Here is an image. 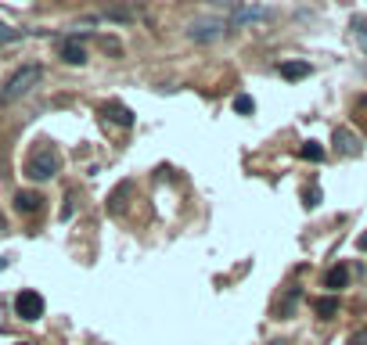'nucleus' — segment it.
Listing matches in <instances>:
<instances>
[{
	"label": "nucleus",
	"instance_id": "11",
	"mask_svg": "<svg viewBox=\"0 0 367 345\" xmlns=\"http://www.w3.org/2000/svg\"><path fill=\"white\" fill-rule=\"evenodd\" d=\"M346 280H349V270H346V266H331L328 277H324V288L339 291V288H346Z\"/></svg>",
	"mask_w": 367,
	"mask_h": 345
},
{
	"label": "nucleus",
	"instance_id": "18",
	"mask_svg": "<svg viewBox=\"0 0 367 345\" xmlns=\"http://www.w3.org/2000/svg\"><path fill=\"white\" fill-rule=\"evenodd\" d=\"M306 205H321V191H317V187H313V191H306Z\"/></svg>",
	"mask_w": 367,
	"mask_h": 345
},
{
	"label": "nucleus",
	"instance_id": "14",
	"mask_svg": "<svg viewBox=\"0 0 367 345\" xmlns=\"http://www.w3.org/2000/svg\"><path fill=\"white\" fill-rule=\"evenodd\" d=\"M299 155H302V159H310V162H324V148L317 144V140H306V144L299 148Z\"/></svg>",
	"mask_w": 367,
	"mask_h": 345
},
{
	"label": "nucleus",
	"instance_id": "17",
	"mask_svg": "<svg viewBox=\"0 0 367 345\" xmlns=\"http://www.w3.org/2000/svg\"><path fill=\"white\" fill-rule=\"evenodd\" d=\"M357 43L367 51V25H364V22H357Z\"/></svg>",
	"mask_w": 367,
	"mask_h": 345
},
{
	"label": "nucleus",
	"instance_id": "2",
	"mask_svg": "<svg viewBox=\"0 0 367 345\" xmlns=\"http://www.w3.org/2000/svg\"><path fill=\"white\" fill-rule=\"evenodd\" d=\"M40 80H43V69H40V65H22V69L14 72L11 80L4 83V87H0V101H4V104H11V101L25 98V93L33 90Z\"/></svg>",
	"mask_w": 367,
	"mask_h": 345
},
{
	"label": "nucleus",
	"instance_id": "20",
	"mask_svg": "<svg viewBox=\"0 0 367 345\" xmlns=\"http://www.w3.org/2000/svg\"><path fill=\"white\" fill-rule=\"evenodd\" d=\"M360 248H364V252H367V234H360V241H357Z\"/></svg>",
	"mask_w": 367,
	"mask_h": 345
},
{
	"label": "nucleus",
	"instance_id": "9",
	"mask_svg": "<svg viewBox=\"0 0 367 345\" xmlns=\"http://www.w3.org/2000/svg\"><path fill=\"white\" fill-rule=\"evenodd\" d=\"M231 19L234 22H260V19H270V8H234Z\"/></svg>",
	"mask_w": 367,
	"mask_h": 345
},
{
	"label": "nucleus",
	"instance_id": "1",
	"mask_svg": "<svg viewBox=\"0 0 367 345\" xmlns=\"http://www.w3.org/2000/svg\"><path fill=\"white\" fill-rule=\"evenodd\" d=\"M58 169H61V155L51 144H40V148L29 151V159H25L29 180H51V177H58Z\"/></svg>",
	"mask_w": 367,
	"mask_h": 345
},
{
	"label": "nucleus",
	"instance_id": "13",
	"mask_svg": "<svg viewBox=\"0 0 367 345\" xmlns=\"http://www.w3.org/2000/svg\"><path fill=\"white\" fill-rule=\"evenodd\" d=\"M130 187H134L130 180H126V183H119V187H116V194H112V198H108V212H123V198H126V194H130Z\"/></svg>",
	"mask_w": 367,
	"mask_h": 345
},
{
	"label": "nucleus",
	"instance_id": "3",
	"mask_svg": "<svg viewBox=\"0 0 367 345\" xmlns=\"http://www.w3.org/2000/svg\"><path fill=\"white\" fill-rule=\"evenodd\" d=\"M14 313H19L22 320H40L43 317V299L36 291H19V299H14Z\"/></svg>",
	"mask_w": 367,
	"mask_h": 345
},
{
	"label": "nucleus",
	"instance_id": "21",
	"mask_svg": "<svg viewBox=\"0 0 367 345\" xmlns=\"http://www.w3.org/2000/svg\"><path fill=\"white\" fill-rule=\"evenodd\" d=\"M19 345H29V342H19Z\"/></svg>",
	"mask_w": 367,
	"mask_h": 345
},
{
	"label": "nucleus",
	"instance_id": "5",
	"mask_svg": "<svg viewBox=\"0 0 367 345\" xmlns=\"http://www.w3.org/2000/svg\"><path fill=\"white\" fill-rule=\"evenodd\" d=\"M101 115H105L108 122H116V126H126V130L134 126V112H130L126 104H119V101H105V104H101Z\"/></svg>",
	"mask_w": 367,
	"mask_h": 345
},
{
	"label": "nucleus",
	"instance_id": "7",
	"mask_svg": "<svg viewBox=\"0 0 367 345\" xmlns=\"http://www.w3.org/2000/svg\"><path fill=\"white\" fill-rule=\"evenodd\" d=\"M335 148L342 155H360V137L353 130H335Z\"/></svg>",
	"mask_w": 367,
	"mask_h": 345
},
{
	"label": "nucleus",
	"instance_id": "16",
	"mask_svg": "<svg viewBox=\"0 0 367 345\" xmlns=\"http://www.w3.org/2000/svg\"><path fill=\"white\" fill-rule=\"evenodd\" d=\"M22 33H19V29H8L4 22H0V43H4V40H19Z\"/></svg>",
	"mask_w": 367,
	"mask_h": 345
},
{
	"label": "nucleus",
	"instance_id": "10",
	"mask_svg": "<svg viewBox=\"0 0 367 345\" xmlns=\"http://www.w3.org/2000/svg\"><path fill=\"white\" fill-rule=\"evenodd\" d=\"M40 194L36 191H19V194H14V209H19V212H36L40 209Z\"/></svg>",
	"mask_w": 367,
	"mask_h": 345
},
{
	"label": "nucleus",
	"instance_id": "12",
	"mask_svg": "<svg viewBox=\"0 0 367 345\" xmlns=\"http://www.w3.org/2000/svg\"><path fill=\"white\" fill-rule=\"evenodd\" d=\"M313 313H317L321 320H331L335 313H339V299H331V295H328V299H317V302H313Z\"/></svg>",
	"mask_w": 367,
	"mask_h": 345
},
{
	"label": "nucleus",
	"instance_id": "8",
	"mask_svg": "<svg viewBox=\"0 0 367 345\" xmlns=\"http://www.w3.org/2000/svg\"><path fill=\"white\" fill-rule=\"evenodd\" d=\"M281 76H284V80H306V76H310V61H281Z\"/></svg>",
	"mask_w": 367,
	"mask_h": 345
},
{
	"label": "nucleus",
	"instance_id": "15",
	"mask_svg": "<svg viewBox=\"0 0 367 345\" xmlns=\"http://www.w3.org/2000/svg\"><path fill=\"white\" fill-rule=\"evenodd\" d=\"M252 108H256V104H252L249 93H238V98H234V112H238V115H249Z\"/></svg>",
	"mask_w": 367,
	"mask_h": 345
},
{
	"label": "nucleus",
	"instance_id": "4",
	"mask_svg": "<svg viewBox=\"0 0 367 345\" xmlns=\"http://www.w3.org/2000/svg\"><path fill=\"white\" fill-rule=\"evenodd\" d=\"M58 54H61L65 65H83V61H87V51H83V43H79V36H65V40H61Z\"/></svg>",
	"mask_w": 367,
	"mask_h": 345
},
{
	"label": "nucleus",
	"instance_id": "19",
	"mask_svg": "<svg viewBox=\"0 0 367 345\" xmlns=\"http://www.w3.org/2000/svg\"><path fill=\"white\" fill-rule=\"evenodd\" d=\"M349 345H367V331H360V335H353V338H349Z\"/></svg>",
	"mask_w": 367,
	"mask_h": 345
},
{
	"label": "nucleus",
	"instance_id": "6",
	"mask_svg": "<svg viewBox=\"0 0 367 345\" xmlns=\"http://www.w3.org/2000/svg\"><path fill=\"white\" fill-rule=\"evenodd\" d=\"M187 36L198 40V43H213V40L223 36V22H195L187 29Z\"/></svg>",
	"mask_w": 367,
	"mask_h": 345
}]
</instances>
